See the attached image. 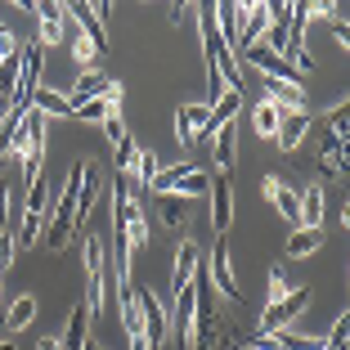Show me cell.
<instances>
[{
    "instance_id": "1",
    "label": "cell",
    "mask_w": 350,
    "mask_h": 350,
    "mask_svg": "<svg viewBox=\"0 0 350 350\" xmlns=\"http://www.w3.org/2000/svg\"><path fill=\"white\" fill-rule=\"evenodd\" d=\"M193 350H234L243 346V323H238V310L225 306L216 297V288L206 283V269H193Z\"/></svg>"
},
{
    "instance_id": "2",
    "label": "cell",
    "mask_w": 350,
    "mask_h": 350,
    "mask_svg": "<svg viewBox=\"0 0 350 350\" xmlns=\"http://www.w3.org/2000/svg\"><path fill=\"white\" fill-rule=\"evenodd\" d=\"M81 171H85V157H77L72 171H68V185H63V198L54 202L50 211V225H45V243H50V252H63L68 243H72L77 234V193H81Z\"/></svg>"
},
{
    "instance_id": "3",
    "label": "cell",
    "mask_w": 350,
    "mask_h": 350,
    "mask_svg": "<svg viewBox=\"0 0 350 350\" xmlns=\"http://www.w3.org/2000/svg\"><path fill=\"white\" fill-rule=\"evenodd\" d=\"M81 260H85V319H99L103 314V274H108V260H103V243L94 234L81 238Z\"/></svg>"
},
{
    "instance_id": "4",
    "label": "cell",
    "mask_w": 350,
    "mask_h": 350,
    "mask_svg": "<svg viewBox=\"0 0 350 350\" xmlns=\"http://www.w3.org/2000/svg\"><path fill=\"white\" fill-rule=\"evenodd\" d=\"M211 189V175L198 171V166L180 162V166H166V171H157L153 180V193H171V198H198Z\"/></svg>"
},
{
    "instance_id": "5",
    "label": "cell",
    "mask_w": 350,
    "mask_h": 350,
    "mask_svg": "<svg viewBox=\"0 0 350 350\" xmlns=\"http://www.w3.org/2000/svg\"><path fill=\"white\" fill-rule=\"evenodd\" d=\"M206 283L216 288L220 301H229V306H243V288H238V278H234V265H229V243L225 238H216V247H211V256H206Z\"/></svg>"
},
{
    "instance_id": "6",
    "label": "cell",
    "mask_w": 350,
    "mask_h": 350,
    "mask_svg": "<svg viewBox=\"0 0 350 350\" xmlns=\"http://www.w3.org/2000/svg\"><path fill=\"white\" fill-rule=\"evenodd\" d=\"M310 18H314V5L310 0H301V5H292V14H288V45H283V59L297 68V72H310L314 68V59L306 54V27H310Z\"/></svg>"
},
{
    "instance_id": "7",
    "label": "cell",
    "mask_w": 350,
    "mask_h": 350,
    "mask_svg": "<svg viewBox=\"0 0 350 350\" xmlns=\"http://www.w3.org/2000/svg\"><path fill=\"white\" fill-rule=\"evenodd\" d=\"M135 306H139V319H144L148 350H162V341L171 337V319H166V310L157 306V292L153 288H135Z\"/></svg>"
},
{
    "instance_id": "8",
    "label": "cell",
    "mask_w": 350,
    "mask_h": 350,
    "mask_svg": "<svg viewBox=\"0 0 350 350\" xmlns=\"http://www.w3.org/2000/svg\"><path fill=\"white\" fill-rule=\"evenodd\" d=\"M63 14H72V18L81 23V36L94 45V54L108 45V5H85V0H77V5H63Z\"/></svg>"
},
{
    "instance_id": "9",
    "label": "cell",
    "mask_w": 350,
    "mask_h": 350,
    "mask_svg": "<svg viewBox=\"0 0 350 350\" xmlns=\"http://www.w3.org/2000/svg\"><path fill=\"white\" fill-rule=\"evenodd\" d=\"M306 306H310V288H297V292H288L283 301L265 306V314H260V328H256V332H288V323L297 319V314H301Z\"/></svg>"
},
{
    "instance_id": "10",
    "label": "cell",
    "mask_w": 350,
    "mask_h": 350,
    "mask_svg": "<svg viewBox=\"0 0 350 350\" xmlns=\"http://www.w3.org/2000/svg\"><path fill=\"white\" fill-rule=\"evenodd\" d=\"M243 59L256 68V72H265V81H288V85H301V72L292 68L283 54H274V50H265V45H252V50H243Z\"/></svg>"
},
{
    "instance_id": "11",
    "label": "cell",
    "mask_w": 350,
    "mask_h": 350,
    "mask_svg": "<svg viewBox=\"0 0 350 350\" xmlns=\"http://www.w3.org/2000/svg\"><path fill=\"white\" fill-rule=\"evenodd\" d=\"M206 103H180L175 108V139H180V148H193L198 139L206 135Z\"/></svg>"
},
{
    "instance_id": "12",
    "label": "cell",
    "mask_w": 350,
    "mask_h": 350,
    "mask_svg": "<svg viewBox=\"0 0 350 350\" xmlns=\"http://www.w3.org/2000/svg\"><path fill=\"white\" fill-rule=\"evenodd\" d=\"M99 193H103V171H99V162H90V157H85L81 193H77V229H81V234H85V220H90V211H94V202H99Z\"/></svg>"
},
{
    "instance_id": "13",
    "label": "cell",
    "mask_w": 350,
    "mask_h": 350,
    "mask_svg": "<svg viewBox=\"0 0 350 350\" xmlns=\"http://www.w3.org/2000/svg\"><path fill=\"white\" fill-rule=\"evenodd\" d=\"M206 193H211V225H216V238H225L229 220H234V185H229V175L220 171Z\"/></svg>"
},
{
    "instance_id": "14",
    "label": "cell",
    "mask_w": 350,
    "mask_h": 350,
    "mask_svg": "<svg viewBox=\"0 0 350 350\" xmlns=\"http://www.w3.org/2000/svg\"><path fill=\"white\" fill-rule=\"evenodd\" d=\"M260 198H265V202H274V206H278V216L288 220V225H297V229H301L297 189H288L283 180H278V175H265V180H260Z\"/></svg>"
},
{
    "instance_id": "15",
    "label": "cell",
    "mask_w": 350,
    "mask_h": 350,
    "mask_svg": "<svg viewBox=\"0 0 350 350\" xmlns=\"http://www.w3.org/2000/svg\"><path fill=\"white\" fill-rule=\"evenodd\" d=\"M23 10L36 14V23H41V36H36V45H59L63 41V5H36V0H23Z\"/></svg>"
},
{
    "instance_id": "16",
    "label": "cell",
    "mask_w": 350,
    "mask_h": 350,
    "mask_svg": "<svg viewBox=\"0 0 350 350\" xmlns=\"http://www.w3.org/2000/svg\"><path fill=\"white\" fill-rule=\"evenodd\" d=\"M117 310H122V328H126L131 350H148V341H144V319H139V306H135V288L117 292Z\"/></svg>"
},
{
    "instance_id": "17",
    "label": "cell",
    "mask_w": 350,
    "mask_h": 350,
    "mask_svg": "<svg viewBox=\"0 0 350 350\" xmlns=\"http://www.w3.org/2000/svg\"><path fill=\"white\" fill-rule=\"evenodd\" d=\"M265 99L274 103L278 113H310L306 90H301V85H288V81H265Z\"/></svg>"
},
{
    "instance_id": "18",
    "label": "cell",
    "mask_w": 350,
    "mask_h": 350,
    "mask_svg": "<svg viewBox=\"0 0 350 350\" xmlns=\"http://www.w3.org/2000/svg\"><path fill=\"white\" fill-rule=\"evenodd\" d=\"M306 131H310V113H283V117H278L274 144L283 148V153H297L301 139H306Z\"/></svg>"
},
{
    "instance_id": "19",
    "label": "cell",
    "mask_w": 350,
    "mask_h": 350,
    "mask_svg": "<svg viewBox=\"0 0 350 350\" xmlns=\"http://www.w3.org/2000/svg\"><path fill=\"white\" fill-rule=\"evenodd\" d=\"M153 180H157V153H148V148H139V157H135L131 175H126V185H131V193H148L153 198Z\"/></svg>"
},
{
    "instance_id": "20",
    "label": "cell",
    "mask_w": 350,
    "mask_h": 350,
    "mask_svg": "<svg viewBox=\"0 0 350 350\" xmlns=\"http://www.w3.org/2000/svg\"><path fill=\"white\" fill-rule=\"evenodd\" d=\"M202 265V252H198V243H180V252H175V274H171V297L175 292H185L189 288V278H193V269Z\"/></svg>"
},
{
    "instance_id": "21",
    "label": "cell",
    "mask_w": 350,
    "mask_h": 350,
    "mask_svg": "<svg viewBox=\"0 0 350 350\" xmlns=\"http://www.w3.org/2000/svg\"><path fill=\"white\" fill-rule=\"evenodd\" d=\"M113 77H103V72H94V68H90V72H81V77H77V85H72V94H68V103H72V108H77V103H90V99H103V94H108V90H113Z\"/></svg>"
},
{
    "instance_id": "22",
    "label": "cell",
    "mask_w": 350,
    "mask_h": 350,
    "mask_svg": "<svg viewBox=\"0 0 350 350\" xmlns=\"http://www.w3.org/2000/svg\"><path fill=\"white\" fill-rule=\"evenodd\" d=\"M243 18H247V5H234V0L216 5V31H220V41H225L229 50L238 45V31H243Z\"/></svg>"
},
{
    "instance_id": "23",
    "label": "cell",
    "mask_w": 350,
    "mask_h": 350,
    "mask_svg": "<svg viewBox=\"0 0 350 350\" xmlns=\"http://www.w3.org/2000/svg\"><path fill=\"white\" fill-rule=\"evenodd\" d=\"M113 113H122V85H113L103 99H90V103H77L72 108V117H81V122H108Z\"/></svg>"
},
{
    "instance_id": "24",
    "label": "cell",
    "mask_w": 350,
    "mask_h": 350,
    "mask_svg": "<svg viewBox=\"0 0 350 350\" xmlns=\"http://www.w3.org/2000/svg\"><path fill=\"white\" fill-rule=\"evenodd\" d=\"M297 211H301V229H319V225H323V211H328V202H323V189L310 185L306 193H297Z\"/></svg>"
},
{
    "instance_id": "25",
    "label": "cell",
    "mask_w": 350,
    "mask_h": 350,
    "mask_svg": "<svg viewBox=\"0 0 350 350\" xmlns=\"http://www.w3.org/2000/svg\"><path fill=\"white\" fill-rule=\"evenodd\" d=\"M269 27V10L265 5H247V18H243V31H238V45H234V54L238 50H252V45L260 41V31Z\"/></svg>"
},
{
    "instance_id": "26",
    "label": "cell",
    "mask_w": 350,
    "mask_h": 350,
    "mask_svg": "<svg viewBox=\"0 0 350 350\" xmlns=\"http://www.w3.org/2000/svg\"><path fill=\"white\" fill-rule=\"evenodd\" d=\"M31 319H36V297H14V306L0 314V328L14 337V332H23Z\"/></svg>"
},
{
    "instance_id": "27",
    "label": "cell",
    "mask_w": 350,
    "mask_h": 350,
    "mask_svg": "<svg viewBox=\"0 0 350 350\" xmlns=\"http://www.w3.org/2000/svg\"><path fill=\"white\" fill-rule=\"evenodd\" d=\"M31 108L41 117H72V103H68V94L50 90V85H36V94H31Z\"/></svg>"
},
{
    "instance_id": "28",
    "label": "cell",
    "mask_w": 350,
    "mask_h": 350,
    "mask_svg": "<svg viewBox=\"0 0 350 350\" xmlns=\"http://www.w3.org/2000/svg\"><path fill=\"white\" fill-rule=\"evenodd\" d=\"M234 148H238V122H225L216 126V166L220 171H234Z\"/></svg>"
},
{
    "instance_id": "29",
    "label": "cell",
    "mask_w": 350,
    "mask_h": 350,
    "mask_svg": "<svg viewBox=\"0 0 350 350\" xmlns=\"http://www.w3.org/2000/svg\"><path fill=\"white\" fill-rule=\"evenodd\" d=\"M85 323H90L85 319V306H77L72 314H68V328H63V337H59V350H85V341H90L85 337Z\"/></svg>"
},
{
    "instance_id": "30",
    "label": "cell",
    "mask_w": 350,
    "mask_h": 350,
    "mask_svg": "<svg viewBox=\"0 0 350 350\" xmlns=\"http://www.w3.org/2000/svg\"><path fill=\"white\" fill-rule=\"evenodd\" d=\"M157 198V216H162L166 229H185V216H189V206L185 198H171V193H153Z\"/></svg>"
},
{
    "instance_id": "31",
    "label": "cell",
    "mask_w": 350,
    "mask_h": 350,
    "mask_svg": "<svg viewBox=\"0 0 350 350\" xmlns=\"http://www.w3.org/2000/svg\"><path fill=\"white\" fill-rule=\"evenodd\" d=\"M18 68H23V45H14L5 59H0V99L10 103L14 94V81H18Z\"/></svg>"
},
{
    "instance_id": "32",
    "label": "cell",
    "mask_w": 350,
    "mask_h": 350,
    "mask_svg": "<svg viewBox=\"0 0 350 350\" xmlns=\"http://www.w3.org/2000/svg\"><path fill=\"white\" fill-rule=\"evenodd\" d=\"M278 117H283V113H278L269 99H260L256 108H252V126H256L260 139H274V135H278Z\"/></svg>"
},
{
    "instance_id": "33",
    "label": "cell",
    "mask_w": 350,
    "mask_h": 350,
    "mask_svg": "<svg viewBox=\"0 0 350 350\" xmlns=\"http://www.w3.org/2000/svg\"><path fill=\"white\" fill-rule=\"evenodd\" d=\"M319 243H323L319 229H292V238H288V256H292V260H297V256H310V252H319Z\"/></svg>"
},
{
    "instance_id": "34",
    "label": "cell",
    "mask_w": 350,
    "mask_h": 350,
    "mask_svg": "<svg viewBox=\"0 0 350 350\" xmlns=\"http://www.w3.org/2000/svg\"><path fill=\"white\" fill-rule=\"evenodd\" d=\"M319 166L323 175H346V139H328L319 153Z\"/></svg>"
},
{
    "instance_id": "35",
    "label": "cell",
    "mask_w": 350,
    "mask_h": 350,
    "mask_svg": "<svg viewBox=\"0 0 350 350\" xmlns=\"http://www.w3.org/2000/svg\"><path fill=\"white\" fill-rule=\"evenodd\" d=\"M288 292H297V283L288 278V269H283V265H274V269H269V297H265V306H274V301H283Z\"/></svg>"
},
{
    "instance_id": "36",
    "label": "cell",
    "mask_w": 350,
    "mask_h": 350,
    "mask_svg": "<svg viewBox=\"0 0 350 350\" xmlns=\"http://www.w3.org/2000/svg\"><path fill=\"white\" fill-rule=\"evenodd\" d=\"M350 346V314H337V328L323 337V350H346Z\"/></svg>"
},
{
    "instance_id": "37",
    "label": "cell",
    "mask_w": 350,
    "mask_h": 350,
    "mask_svg": "<svg viewBox=\"0 0 350 350\" xmlns=\"http://www.w3.org/2000/svg\"><path fill=\"white\" fill-rule=\"evenodd\" d=\"M328 131H332V139H346V131H350V103L346 99L328 113Z\"/></svg>"
},
{
    "instance_id": "38",
    "label": "cell",
    "mask_w": 350,
    "mask_h": 350,
    "mask_svg": "<svg viewBox=\"0 0 350 350\" xmlns=\"http://www.w3.org/2000/svg\"><path fill=\"white\" fill-rule=\"evenodd\" d=\"M135 157H139V144H135V135H126L122 144H117V175H131Z\"/></svg>"
},
{
    "instance_id": "39",
    "label": "cell",
    "mask_w": 350,
    "mask_h": 350,
    "mask_svg": "<svg viewBox=\"0 0 350 350\" xmlns=\"http://www.w3.org/2000/svg\"><path fill=\"white\" fill-rule=\"evenodd\" d=\"M72 59L81 63V72H90V68H94V59H99V54H94V45L85 41V36H77V41H72Z\"/></svg>"
},
{
    "instance_id": "40",
    "label": "cell",
    "mask_w": 350,
    "mask_h": 350,
    "mask_svg": "<svg viewBox=\"0 0 350 350\" xmlns=\"http://www.w3.org/2000/svg\"><path fill=\"white\" fill-rule=\"evenodd\" d=\"M10 180H0V234H14V225H10Z\"/></svg>"
},
{
    "instance_id": "41",
    "label": "cell",
    "mask_w": 350,
    "mask_h": 350,
    "mask_svg": "<svg viewBox=\"0 0 350 350\" xmlns=\"http://www.w3.org/2000/svg\"><path fill=\"white\" fill-rule=\"evenodd\" d=\"M103 135H108V139H113V148L122 144L126 135H131V131H126V122H122V113H113V117H108V122H103Z\"/></svg>"
},
{
    "instance_id": "42",
    "label": "cell",
    "mask_w": 350,
    "mask_h": 350,
    "mask_svg": "<svg viewBox=\"0 0 350 350\" xmlns=\"http://www.w3.org/2000/svg\"><path fill=\"white\" fill-rule=\"evenodd\" d=\"M243 341H247L252 350H288V346H283V341L274 337V332H256V337H243Z\"/></svg>"
},
{
    "instance_id": "43",
    "label": "cell",
    "mask_w": 350,
    "mask_h": 350,
    "mask_svg": "<svg viewBox=\"0 0 350 350\" xmlns=\"http://www.w3.org/2000/svg\"><path fill=\"white\" fill-rule=\"evenodd\" d=\"M14 252H18V243H14V234H0V274L14 265Z\"/></svg>"
},
{
    "instance_id": "44",
    "label": "cell",
    "mask_w": 350,
    "mask_h": 350,
    "mask_svg": "<svg viewBox=\"0 0 350 350\" xmlns=\"http://www.w3.org/2000/svg\"><path fill=\"white\" fill-rule=\"evenodd\" d=\"M328 27H332V36H337V41H341V45H346V41H350V23H346V18H341V14H328Z\"/></svg>"
},
{
    "instance_id": "45",
    "label": "cell",
    "mask_w": 350,
    "mask_h": 350,
    "mask_svg": "<svg viewBox=\"0 0 350 350\" xmlns=\"http://www.w3.org/2000/svg\"><path fill=\"white\" fill-rule=\"evenodd\" d=\"M36 350H59V341H54V337H41V341H36Z\"/></svg>"
},
{
    "instance_id": "46",
    "label": "cell",
    "mask_w": 350,
    "mask_h": 350,
    "mask_svg": "<svg viewBox=\"0 0 350 350\" xmlns=\"http://www.w3.org/2000/svg\"><path fill=\"white\" fill-rule=\"evenodd\" d=\"M5 41H10V27H5V23H0V45H5Z\"/></svg>"
},
{
    "instance_id": "47",
    "label": "cell",
    "mask_w": 350,
    "mask_h": 350,
    "mask_svg": "<svg viewBox=\"0 0 350 350\" xmlns=\"http://www.w3.org/2000/svg\"><path fill=\"white\" fill-rule=\"evenodd\" d=\"M0 350H18V346H14V341H0Z\"/></svg>"
},
{
    "instance_id": "48",
    "label": "cell",
    "mask_w": 350,
    "mask_h": 350,
    "mask_svg": "<svg viewBox=\"0 0 350 350\" xmlns=\"http://www.w3.org/2000/svg\"><path fill=\"white\" fill-rule=\"evenodd\" d=\"M234 350H252V346H247V341H243V346H234Z\"/></svg>"
},
{
    "instance_id": "49",
    "label": "cell",
    "mask_w": 350,
    "mask_h": 350,
    "mask_svg": "<svg viewBox=\"0 0 350 350\" xmlns=\"http://www.w3.org/2000/svg\"><path fill=\"white\" fill-rule=\"evenodd\" d=\"M0 301H5V292H0Z\"/></svg>"
}]
</instances>
